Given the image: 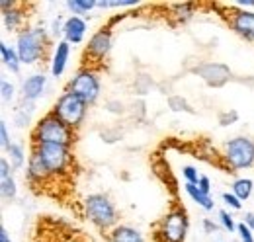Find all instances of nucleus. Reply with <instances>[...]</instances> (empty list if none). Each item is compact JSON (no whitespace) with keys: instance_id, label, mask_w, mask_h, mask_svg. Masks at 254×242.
<instances>
[{"instance_id":"20e7f679","label":"nucleus","mask_w":254,"mask_h":242,"mask_svg":"<svg viewBox=\"0 0 254 242\" xmlns=\"http://www.w3.org/2000/svg\"><path fill=\"white\" fill-rule=\"evenodd\" d=\"M190 231V217L180 203H172L170 209L159 219L153 241L155 242H186Z\"/></svg>"},{"instance_id":"4c0bfd02","label":"nucleus","mask_w":254,"mask_h":242,"mask_svg":"<svg viewBox=\"0 0 254 242\" xmlns=\"http://www.w3.org/2000/svg\"><path fill=\"white\" fill-rule=\"evenodd\" d=\"M16 6H18L16 0H0V10H2V14L8 12V10H12V8H16Z\"/></svg>"},{"instance_id":"f03ea898","label":"nucleus","mask_w":254,"mask_h":242,"mask_svg":"<svg viewBox=\"0 0 254 242\" xmlns=\"http://www.w3.org/2000/svg\"><path fill=\"white\" fill-rule=\"evenodd\" d=\"M51 49V37L43 26H28L16 35V51L22 64H37L47 59Z\"/></svg>"},{"instance_id":"473e14b6","label":"nucleus","mask_w":254,"mask_h":242,"mask_svg":"<svg viewBox=\"0 0 254 242\" xmlns=\"http://www.w3.org/2000/svg\"><path fill=\"white\" fill-rule=\"evenodd\" d=\"M0 145H2L4 151L12 145V141H10V133H8V125H6V121L4 120L0 121Z\"/></svg>"},{"instance_id":"6e6552de","label":"nucleus","mask_w":254,"mask_h":242,"mask_svg":"<svg viewBox=\"0 0 254 242\" xmlns=\"http://www.w3.org/2000/svg\"><path fill=\"white\" fill-rule=\"evenodd\" d=\"M88 104L84 100H80L78 96L70 94V92H63L57 102L51 108V114L57 116L59 120L63 121L64 125H68L70 129H74L78 133V129L84 125L86 116H88Z\"/></svg>"},{"instance_id":"39448f33","label":"nucleus","mask_w":254,"mask_h":242,"mask_svg":"<svg viewBox=\"0 0 254 242\" xmlns=\"http://www.w3.org/2000/svg\"><path fill=\"white\" fill-rule=\"evenodd\" d=\"M219 156L223 160V166L229 172L254 168V139L245 137V135L233 137L225 141Z\"/></svg>"},{"instance_id":"72a5a7b5","label":"nucleus","mask_w":254,"mask_h":242,"mask_svg":"<svg viewBox=\"0 0 254 242\" xmlns=\"http://www.w3.org/2000/svg\"><path fill=\"white\" fill-rule=\"evenodd\" d=\"M63 26H64V18L57 16V18L53 20V24H51V35H53V37L63 35Z\"/></svg>"},{"instance_id":"ddd939ff","label":"nucleus","mask_w":254,"mask_h":242,"mask_svg":"<svg viewBox=\"0 0 254 242\" xmlns=\"http://www.w3.org/2000/svg\"><path fill=\"white\" fill-rule=\"evenodd\" d=\"M53 178L49 176L45 164L41 162V158L37 156V152H30V158H28V166H26V182L35 187V185H45L47 182H51Z\"/></svg>"},{"instance_id":"4be33fe9","label":"nucleus","mask_w":254,"mask_h":242,"mask_svg":"<svg viewBox=\"0 0 254 242\" xmlns=\"http://www.w3.org/2000/svg\"><path fill=\"white\" fill-rule=\"evenodd\" d=\"M64 6L68 8L70 16L84 18V16H88V12L98 8V2L96 0H68V2H64Z\"/></svg>"},{"instance_id":"5701e85b","label":"nucleus","mask_w":254,"mask_h":242,"mask_svg":"<svg viewBox=\"0 0 254 242\" xmlns=\"http://www.w3.org/2000/svg\"><path fill=\"white\" fill-rule=\"evenodd\" d=\"M33 112H35V104H32V102H20V106L14 112V123L18 127H28L30 121H32Z\"/></svg>"},{"instance_id":"f704fd0d","label":"nucleus","mask_w":254,"mask_h":242,"mask_svg":"<svg viewBox=\"0 0 254 242\" xmlns=\"http://www.w3.org/2000/svg\"><path fill=\"white\" fill-rule=\"evenodd\" d=\"M106 110H108L110 114H124V112H126L124 104H122V102H118V100H114V102H108V104H106Z\"/></svg>"},{"instance_id":"423d86ee","label":"nucleus","mask_w":254,"mask_h":242,"mask_svg":"<svg viewBox=\"0 0 254 242\" xmlns=\"http://www.w3.org/2000/svg\"><path fill=\"white\" fill-rule=\"evenodd\" d=\"M112 47H114V30L108 26H102L90 35L84 47V53H82L80 68H92L100 72L108 55L112 53Z\"/></svg>"},{"instance_id":"a211bd4d","label":"nucleus","mask_w":254,"mask_h":242,"mask_svg":"<svg viewBox=\"0 0 254 242\" xmlns=\"http://www.w3.org/2000/svg\"><path fill=\"white\" fill-rule=\"evenodd\" d=\"M110 242H147L143 233L131 225H118L110 235H108Z\"/></svg>"},{"instance_id":"f257e3e1","label":"nucleus","mask_w":254,"mask_h":242,"mask_svg":"<svg viewBox=\"0 0 254 242\" xmlns=\"http://www.w3.org/2000/svg\"><path fill=\"white\" fill-rule=\"evenodd\" d=\"M78 133L74 129H70L68 125H64L57 116H53L51 112H47L45 116H41L35 121L30 139H32V147L37 145H63L72 149V145L76 143Z\"/></svg>"},{"instance_id":"bb28decb","label":"nucleus","mask_w":254,"mask_h":242,"mask_svg":"<svg viewBox=\"0 0 254 242\" xmlns=\"http://www.w3.org/2000/svg\"><path fill=\"white\" fill-rule=\"evenodd\" d=\"M221 201L229 207V209H235V211H241V209H243V201H241L233 191H223Z\"/></svg>"},{"instance_id":"cd10ccee","label":"nucleus","mask_w":254,"mask_h":242,"mask_svg":"<svg viewBox=\"0 0 254 242\" xmlns=\"http://www.w3.org/2000/svg\"><path fill=\"white\" fill-rule=\"evenodd\" d=\"M219 225H221L227 233H235V231H237V223H235L233 215L227 211V209H221V211H219Z\"/></svg>"},{"instance_id":"c9c22d12","label":"nucleus","mask_w":254,"mask_h":242,"mask_svg":"<svg viewBox=\"0 0 254 242\" xmlns=\"http://www.w3.org/2000/svg\"><path fill=\"white\" fill-rule=\"evenodd\" d=\"M201 227H203V231H205V233H209V235H211V233H217L221 225L213 223L211 219H203V221H201Z\"/></svg>"},{"instance_id":"dca6fc26","label":"nucleus","mask_w":254,"mask_h":242,"mask_svg":"<svg viewBox=\"0 0 254 242\" xmlns=\"http://www.w3.org/2000/svg\"><path fill=\"white\" fill-rule=\"evenodd\" d=\"M68 59H70V43L61 39V41H57V45L53 47V53H51V74L55 78L64 74Z\"/></svg>"},{"instance_id":"0eeeda50","label":"nucleus","mask_w":254,"mask_h":242,"mask_svg":"<svg viewBox=\"0 0 254 242\" xmlns=\"http://www.w3.org/2000/svg\"><path fill=\"white\" fill-rule=\"evenodd\" d=\"M32 151L37 152V156L41 158V162L45 164V168H47V172L53 180L63 178L72 170L74 156H72V149H68V147H63V145H37V147H32Z\"/></svg>"},{"instance_id":"1a4fd4ad","label":"nucleus","mask_w":254,"mask_h":242,"mask_svg":"<svg viewBox=\"0 0 254 242\" xmlns=\"http://www.w3.org/2000/svg\"><path fill=\"white\" fill-rule=\"evenodd\" d=\"M64 92H70V94L78 96L80 100H84L88 106H94L100 100V94H102L100 72L92 70V68H78L74 72V76L66 82Z\"/></svg>"},{"instance_id":"f8f14e48","label":"nucleus","mask_w":254,"mask_h":242,"mask_svg":"<svg viewBox=\"0 0 254 242\" xmlns=\"http://www.w3.org/2000/svg\"><path fill=\"white\" fill-rule=\"evenodd\" d=\"M88 33V22L86 18L78 16H66L63 26V39L70 45H80Z\"/></svg>"},{"instance_id":"b1692460","label":"nucleus","mask_w":254,"mask_h":242,"mask_svg":"<svg viewBox=\"0 0 254 242\" xmlns=\"http://www.w3.org/2000/svg\"><path fill=\"white\" fill-rule=\"evenodd\" d=\"M231 191L241 199V201H247L254 191V182L251 178H237L231 185Z\"/></svg>"},{"instance_id":"6ab92c4d","label":"nucleus","mask_w":254,"mask_h":242,"mask_svg":"<svg viewBox=\"0 0 254 242\" xmlns=\"http://www.w3.org/2000/svg\"><path fill=\"white\" fill-rule=\"evenodd\" d=\"M184 191L188 193V197H190L191 201H195L203 211H213V209H215V201H213L211 193L201 191L195 183H186V185H184Z\"/></svg>"},{"instance_id":"aec40b11","label":"nucleus","mask_w":254,"mask_h":242,"mask_svg":"<svg viewBox=\"0 0 254 242\" xmlns=\"http://www.w3.org/2000/svg\"><path fill=\"white\" fill-rule=\"evenodd\" d=\"M0 57H2L4 66H6L10 72H14V74L20 72V68H22V60H20V55H18L16 47H10L6 41H2V43H0Z\"/></svg>"},{"instance_id":"e433bc0d","label":"nucleus","mask_w":254,"mask_h":242,"mask_svg":"<svg viewBox=\"0 0 254 242\" xmlns=\"http://www.w3.org/2000/svg\"><path fill=\"white\" fill-rule=\"evenodd\" d=\"M197 187H199L201 191H205V193H211V180H209V176L201 174V178L197 182Z\"/></svg>"},{"instance_id":"ea45409f","label":"nucleus","mask_w":254,"mask_h":242,"mask_svg":"<svg viewBox=\"0 0 254 242\" xmlns=\"http://www.w3.org/2000/svg\"><path fill=\"white\" fill-rule=\"evenodd\" d=\"M0 242H12L8 231H6V227H0Z\"/></svg>"},{"instance_id":"412c9836","label":"nucleus","mask_w":254,"mask_h":242,"mask_svg":"<svg viewBox=\"0 0 254 242\" xmlns=\"http://www.w3.org/2000/svg\"><path fill=\"white\" fill-rule=\"evenodd\" d=\"M6 158H8V162L12 164L14 170H22L24 166H28V158H30V154H26L24 145H20V143H12V145L6 149Z\"/></svg>"},{"instance_id":"7c9ffc66","label":"nucleus","mask_w":254,"mask_h":242,"mask_svg":"<svg viewBox=\"0 0 254 242\" xmlns=\"http://www.w3.org/2000/svg\"><path fill=\"white\" fill-rule=\"evenodd\" d=\"M182 176H184L186 183H195V185H197V182L201 178V174H199L197 168H193V166H184V168H182Z\"/></svg>"},{"instance_id":"7ed1b4c3","label":"nucleus","mask_w":254,"mask_h":242,"mask_svg":"<svg viewBox=\"0 0 254 242\" xmlns=\"http://www.w3.org/2000/svg\"><path fill=\"white\" fill-rule=\"evenodd\" d=\"M84 217L102 233H112L120 225V213L116 209L114 201L106 193H90L82 201Z\"/></svg>"},{"instance_id":"4468645a","label":"nucleus","mask_w":254,"mask_h":242,"mask_svg":"<svg viewBox=\"0 0 254 242\" xmlns=\"http://www.w3.org/2000/svg\"><path fill=\"white\" fill-rule=\"evenodd\" d=\"M45 86H47V76L43 72H33L30 74L24 82H22V102H32L35 104L43 92H45Z\"/></svg>"},{"instance_id":"c756f323","label":"nucleus","mask_w":254,"mask_h":242,"mask_svg":"<svg viewBox=\"0 0 254 242\" xmlns=\"http://www.w3.org/2000/svg\"><path fill=\"white\" fill-rule=\"evenodd\" d=\"M237 121H239V112L237 110H229V112L219 114V125L221 127H229V125H233Z\"/></svg>"},{"instance_id":"2f4dec72","label":"nucleus","mask_w":254,"mask_h":242,"mask_svg":"<svg viewBox=\"0 0 254 242\" xmlns=\"http://www.w3.org/2000/svg\"><path fill=\"white\" fill-rule=\"evenodd\" d=\"M237 233H239V241L241 242H254V233L245 223H239L237 225Z\"/></svg>"},{"instance_id":"f3484780","label":"nucleus","mask_w":254,"mask_h":242,"mask_svg":"<svg viewBox=\"0 0 254 242\" xmlns=\"http://www.w3.org/2000/svg\"><path fill=\"white\" fill-rule=\"evenodd\" d=\"M26 8H28V4L18 2L16 8H12V10H8V12L2 14L4 30L10 31V33H14V31L20 33L22 30H26V28H28V26H24V24H26Z\"/></svg>"},{"instance_id":"58836bf2","label":"nucleus","mask_w":254,"mask_h":242,"mask_svg":"<svg viewBox=\"0 0 254 242\" xmlns=\"http://www.w3.org/2000/svg\"><path fill=\"white\" fill-rule=\"evenodd\" d=\"M243 223H245V225H247V227H249V229H251V231L254 233V213L253 211L245 213V217H243Z\"/></svg>"},{"instance_id":"a19ab883","label":"nucleus","mask_w":254,"mask_h":242,"mask_svg":"<svg viewBox=\"0 0 254 242\" xmlns=\"http://www.w3.org/2000/svg\"><path fill=\"white\" fill-rule=\"evenodd\" d=\"M217 242H221V241H217Z\"/></svg>"},{"instance_id":"a878e982","label":"nucleus","mask_w":254,"mask_h":242,"mask_svg":"<svg viewBox=\"0 0 254 242\" xmlns=\"http://www.w3.org/2000/svg\"><path fill=\"white\" fill-rule=\"evenodd\" d=\"M168 108L172 112H188V114H193L191 106L182 98V96H170L168 98Z\"/></svg>"},{"instance_id":"393cba45","label":"nucleus","mask_w":254,"mask_h":242,"mask_svg":"<svg viewBox=\"0 0 254 242\" xmlns=\"http://www.w3.org/2000/svg\"><path fill=\"white\" fill-rule=\"evenodd\" d=\"M172 8H174V16L178 18L180 24L188 22L191 16L195 14V6H193V4H188V2H184V4H174Z\"/></svg>"},{"instance_id":"9d476101","label":"nucleus","mask_w":254,"mask_h":242,"mask_svg":"<svg viewBox=\"0 0 254 242\" xmlns=\"http://www.w3.org/2000/svg\"><path fill=\"white\" fill-rule=\"evenodd\" d=\"M217 10H221L229 30H233L245 41L254 43V10H245L235 4H215Z\"/></svg>"},{"instance_id":"9b49d317","label":"nucleus","mask_w":254,"mask_h":242,"mask_svg":"<svg viewBox=\"0 0 254 242\" xmlns=\"http://www.w3.org/2000/svg\"><path fill=\"white\" fill-rule=\"evenodd\" d=\"M193 72L211 88H221L231 80V68L223 62H201L193 68Z\"/></svg>"},{"instance_id":"2eb2a0df","label":"nucleus","mask_w":254,"mask_h":242,"mask_svg":"<svg viewBox=\"0 0 254 242\" xmlns=\"http://www.w3.org/2000/svg\"><path fill=\"white\" fill-rule=\"evenodd\" d=\"M12 170L14 168L8 162V158L2 156L0 158V193H2V199H6V201H14L18 195V185H16Z\"/></svg>"},{"instance_id":"c85d7f7f","label":"nucleus","mask_w":254,"mask_h":242,"mask_svg":"<svg viewBox=\"0 0 254 242\" xmlns=\"http://www.w3.org/2000/svg\"><path fill=\"white\" fill-rule=\"evenodd\" d=\"M0 94H2V100H4L6 104H10V102L14 100V96H16V88H14L12 82L2 80V82H0Z\"/></svg>"}]
</instances>
